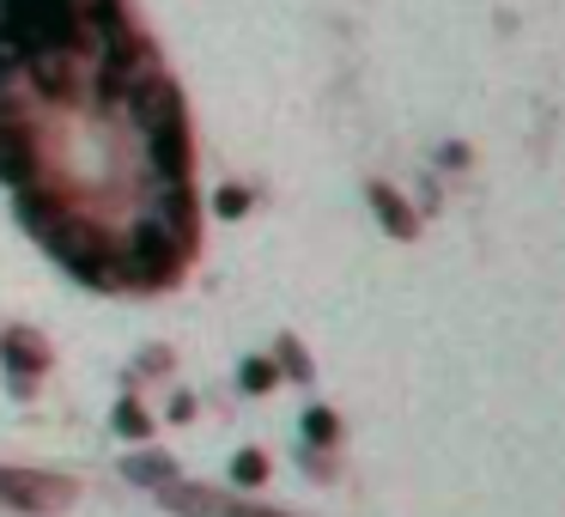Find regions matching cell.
<instances>
[{"label":"cell","instance_id":"24","mask_svg":"<svg viewBox=\"0 0 565 517\" xmlns=\"http://www.w3.org/2000/svg\"><path fill=\"white\" fill-rule=\"evenodd\" d=\"M7 390H13L19 402H31V395H38V378H31V371H7Z\"/></svg>","mask_w":565,"mask_h":517},{"label":"cell","instance_id":"7","mask_svg":"<svg viewBox=\"0 0 565 517\" xmlns=\"http://www.w3.org/2000/svg\"><path fill=\"white\" fill-rule=\"evenodd\" d=\"M31 25H38V50L50 55H79L86 50V13L74 0H31Z\"/></svg>","mask_w":565,"mask_h":517},{"label":"cell","instance_id":"15","mask_svg":"<svg viewBox=\"0 0 565 517\" xmlns=\"http://www.w3.org/2000/svg\"><path fill=\"white\" fill-rule=\"evenodd\" d=\"M116 432H122V439H147V432H152V414L135 402V395H122V402H116Z\"/></svg>","mask_w":565,"mask_h":517},{"label":"cell","instance_id":"10","mask_svg":"<svg viewBox=\"0 0 565 517\" xmlns=\"http://www.w3.org/2000/svg\"><path fill=\"white\" fill-rule=\"evenodd\" d=\"M0 359H7V371L43 378V371H50V341H43L38 329H25V323H13V329L0 335Z\"/></svg>","mask_w":565,"mask_h":517},{"label":"cell","instance_id":"2","mask_svg":"<svg viewBox=\"0 0 565 517\" xmlns=\"http://www.w3.org/2000/svg\"><path fill=\"white\" fill-rule=\"evenodd\" d=\"M38 238L50 244V256L62 262L67 274H79L86 286H122V274H116V250H110V238H104L92 220H79V213L55 208L50 220L38 225Z\"/></svg>","mask_w":565,"mask_h":517},{"label":"cell","instance_id":"6","mask_svg":"<svg viewBox=\"0 0 565 517\" xmlns=\"http://www.w3.org/2000/svg\"><path fill=\"white\" fill-rule=\"evenodd\" d=\"M86 31L104 43V62L147 67V43H140V31L128 25L122 0H92V7H86Z\"/></svg>","mask_w":565,"mask_h":517},{"label":"cell","instance_id":"20","mask_svg":"<svg viewBox=\"0 0 565 517\" xmlns=\"http://www.w3.org/2000/svg\"><path fill=\"white\" fill-rule=\"evenodd\" d=\"M249 201H256V196H249L244 183H232V189H220V196H213V213H220V220H244Z\"/></svg>","mask_w":565,"mask_h":517},{"label":"cell","instance_id":"5","mask_svg":"<svg viewBox=\"0 0 565 517\" xmlns=\"http://www.w3.org/2000/svg\"><path fill=\"white\" fill-rule=\"evenodd\" d=\"M43 171L38 159V128L13 110V104H0V183L7 189H31Z\"/></svg>","mask_w":565,"mask_h":517},{"label":"cell","instance_id":"16","mask_svg":"<svg viewBox=\"0 0 565 517\" xmlns=\"http://www.w3.org/2000/svg\"><path fill=\"white\" fill-rule=\"evenodd\" d=\"M237 383H244L249 395H268L274 383H280V366H274V359H244V371H237Z\"/></svg>","mask_w":565,"mask_h":517},{"label":"cell","instance_id":"1","mask_svg":"<svg viewBox=\"0 0 565 517\" xmlns=\"http://www.w3.org/2000/svg\"><path fill=\"white\" fill-rule=\"evenodd\" d=\"M128 110H135L140 135L152 147V165H159V183H189V165H195V147H189V110L177 80L164 74H140L128 86Z\"/></svg>","mask_w":565,"mask_h":517},{"label":"cell","instance_id":"21","mask_svg":"<svg viewBox=\"0 0 565 517\" xmlns=\"http://www.w3.org/2000/svg\"><path fill=\"white\" fill-rule=\"evenodd\" d=\"M171 366H177V354H171V347H147V354L135 359V371H140V378H152V371H159V378H164V371H171Z\"/></svg>","mask_w":565,"mask_h":517},{"label":"cell","instance_id":"9","mask_svg":"<svg viewBox=\"0 0 565 517\" xmlns=\"http://www.w3.org/2000/svg\"><path fill=\"white\" fill-rule=\"evenodd\" d=\"M31 80H38V92L50 104H79V74H74V55H31Z\"/></svg>","mask_w":565,"mask_h":517},{"label":"cell","instance_id":"25","mask_svg":"<svg viewBox=\"0 0 565 517\" xmlns=\"http://www.w3.org/2000/svg\"><path fill=\"white\" fill-rule=\"evenodd\" d=\"M195 414V395H171V420H189Z\"/></svg>","mask_w":565,"mask_h":517},{"label":"cell","instance_id":"12","mask_svg":"<svg viewBox=\"0 0 565 517\" xmlns=\"http://www.w3.org/2000/svg\"><path fill=\"white\" fill-rule=\"evenodd\" d=\"M365 201H371V213H377V225H383L390 238H414V232H419L414 208H407V201L395 196L390 183H371V189H365Z\"/></svg>","mask_w":565,"mask_h":517},{"label":"cell","instance_id":"3","mask_svg":"<svg viewBox=\"0 0 565 517\" xmlns=\"http://www.w3.org/2000/svg\"><path fill=\"white\" fill-rule=\"evenodd\" d=\"M183 262H189L183 238H171L159 220H140L128 232V256L116 262V274H122V286H177Z\"/></svg>","mask_w":565,"mask_h":517},{"label":"cell","instance_id":"23","mask_svg":"<svg viewBox=\"0 0 565 517\" xmlns=\"http://www.w3.org/2000/svg\"><path fill=\"white\" fill-rule=\"evenodd\" d=\"M19 67H25V62H19V50H13L7 38H0V92L13 86V74H19Z\"/></svg>","mask_w":565,"mask_h":517},{"label":"cell","instance_id":"18","mask_svg":"<svg viewBox=\"0 0 565 517\" xmlns=\"http://www.w3.org/2000/svg\"><path fill=\"white\" fill-rule=\"evenodd\" d=\"M274 366H280V371H286V378H298V383H305V378H310V354H305V347H298V341H292V335H286V341H280V347H274Z\"/></svg>","mask_w":565,"mask_h":517},{"label":"cell","instance_id":"14","mask_svg":"<svg viewBox=\"0 0 565 517\" xmlns=\"http://www.w3.org/2000/svg\"><path fill=\"white\" fill-rule=\"evenodd\" d=\"M122 475L140 481V487H164V481H177V456H164V451H135V456L122 463Z\"/></svg>","mask_w":565,"mask_h":517},{"label":"cell","instance_id":"22","mask_svg":"<svg viewBox=\"0 0 565 517\" xmlns=\"http://www.w3.org/2000/svg\"><path fill=\"white\" fill-rule=\"evenodd\" d=\"M220 517H286V511H274V505H249V499H225Z\"/></svg>","mask_w":565,"mask_h":517},{"label":"cell","instance_id":"8","mask_svg":"<svg viewBox=\"0 0 565 517\" xmlns=\"http://www.w3.org/2000/svg\"><path fill=\"white\" fill-rule=\"evenodd\" d=\"M152 220H159L171 238H183V244L195 250V232H201L195 189H189V183H159V196H152Z\"/></svg>","mask_w":565,"mask_h":517},{"label":"cell","instance_id":"13","mask_svg":"<svg viewBox=\"0 0 565 517\" xmlns=\"http://www.w3.org/2000/svg\"><path fill=\"white\" fill-rule=\"evenodd\" d=\"M0 38L19 50V62H31L38 50V25H31V0H0Z\"/></svg>","mask_w":565,"mask_h":517},{"label":"cell","instance_id":"17","mask_svg":"<svg viewBox=\"0 0 565 517\" xmlns=\"http://www.w3.org/2000/svg\"><path fill=\"white\" fill-rule=\"evenodd\" d=\"M334 439H341V420H334L329 408H310V414H305V444H317V451H322V444H334Z\"/></svg>","mask_w":565,"mask_h":517},{"label":"cell","instance_id":"19","mask_svg":"<svg viewBox=\"0 0 565 517\" xmlns=\"http://www.w3.org/2000/svg\"><path fill=\"white\" fill-rule=\"evenodd\" d=\"M232 481H237V487H262V481H268V456H262V451H237Z\"/></svg>","mask_w":565,"mask_h":517},{"label":"cell","instance_id":"11","mask_svg":"<svg viewBox=\"0 0 565 517\" xmlns=\"http://www.w3.org/2000/svg\"><path fill=\"white\" fill-rule=\"evenodd\" d=\"M232 493H213V487H189V481H164L159 505H171L177 517H220Z\"/></svg>","mask_w":565,"mask_h":517},{"label":"cell","instance_id":"4","mask_svg":"<svg viewBox=\"0 0 565 517\" xmlns=\"http://www.w3.org/2000/svg\"><path fill=\"white\" fill-rule=\"evenodd\" d=\"M74 481L67 475H43V468H0V505L13 511H31V517H50L62 505H74Z\"/></svg>","mask_w":565,"mask_h":517}]
</instances>
